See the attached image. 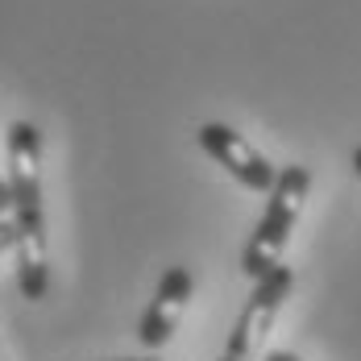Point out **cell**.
Listing matches in <instances>:
<instances>
[{"label":"cell","instance_id":"9","mask_svg":"<svg viewBox=\"0 0 361 361\" xmlns=\"http://www.w3.org/2000/svg\"><path fill=\"white\" fill-rule=\"evenodd\" d=\"M116 361H162L158 353H145V357H116Z\"/></svg>","mask_w":361,"mask_h":361},{"label":"cell","instance_id":"10","mask_svg":"<svg viewBox=\"0 0 361 361\" xmlns=\"http://www.w3.org/2000/svg\"><path fill=\"white\" fill-rule=\"evenodd\" d=\"M353 171H357V179H361V145L353 149Z\"/></svg>","mask_w":361,"mask_h":361},{"label":"cell","instance_id":"7","mask_svg":"<svg viewBox=\"0 0 361 361\" xmlns=\"http://www.w3.org/2000/svg\"><path fill=\"white\" fill-rule=\"evenodd\" d=\"M13 208V195H8V179H0V216H8Z\"/></svg>","mask_w":361,"mask_h":361},{"label":"cell","instance_id":"11","mask_svg":"<svg viewBox=\"0 0 361 361\" xmlns=\"http://www.w3.org/2000/svg\"><path fill=\"white\" fill-rule=\"evenodd\" d=\"M220 361H241V357H233V353H224V357H220Z\"/></svg>","mask_w":361,"mask_h":361},{"label":"cell","instance_id":"3","mask_svg":"<svg viewBox=\"0 0 361 361\" xmlns=\"http://www.w3.org/2000/svg\"><path fill=\"white\" fill-rule=\"evenodd\" d=\"M290 287H295V270H290L287 262H279L270 274H262L253 283L233 332H228L224 353H233V357H241V361L257 357L262 345H266V336H270V328H274V320H279V312H283V303H287Z\"/></svg>","mask_w":361,"mask_h":361},{"label":"cell","instance_id":"2","mask_svg":"<svg viewBox=\"0 0 361 361\" xmlns=\"http://www.w3.org/2000/svg\"><path fill=\"white\" fill-rule=\"evenodd\" d=\"M266 195H270L266 212H262L257 228L250 233V241L241 250V274L253 279V283L283 262V253L290 245V233H295V224L303 216V204L312 195V171L303 162H290V166L279 171V179H274V187Z\"/></svg>","mask_w":361,"mask_h":361},{"label":"cell","instance_id":"6","mask_svg":"<svg viewBox=\"0 0 361 361\" xmlns=\"http://www.w3.org/2000/svg\"><path fill=\"white\" fill-rule=\"evenodd\" d=\"M13 241H17V233H13V220H8V216H0V253H8V250H13Z\"/></svg>","mask_w":361,"mask_h":361},{"label":"cell","instance_id":"4","mask_svg":"<svg viewBox=\"0 0 361 361\" xmlns=\"http://www.w3.org/2000/svg\"><path fill=\"white\" fill-rule=\"evenodd\" d=\"M195 142H200V149L216 166H224L233 179L241 183V187H250V191H262L266 195L274 187V179H279V166H270V158L250 137H241L233 125H224V121H204L195 129Z\"/></svg>","mask_w":361,"mask_h":361},{"label":"cell","instance_id":"1","mask_svg":"<svg viewBox=\"0 0 361 361\" xmlns=\"http://www.w3.org/2000/svg\"><path fill=\"white\" fill-rule=\"evenodd\" d=\"M8 195H13V257L17 287L30 303H42L50 290V253H46V212H42V129L34 121L8 125Z\"/></svg>","mask_w":361,"mask_h":361},{"label":"cell","instance_id":"8","mask_svg":"<svg viewBox=\"0 0 361 361\" xmlns=\"http://www.w3.org/2000/svg\"><path fill=\"white\" fill-rule=\"evenodd\" d=\"M262 361H303V357H295V353H287V349H270Z\"/></svg>","mask_w":361,"mask_h":361},{"label":"cell","instance_id":"5","mask_svg":"<svg viewBox=\"0 0 361 361\" xmlns=\"http://www.w3.org/2000/svg\"><path fill=\"white\" fill-rule=\"evenodd\" d=\"M191 290H195V279L187 266H171L162 279H158V290L145 307L142 324H137V341H142L149 353H158L162 345H171V336L179 332L183 312L191 303Z\"/></svg>","mask_w":361,"mask_h":361}]
</instances>
